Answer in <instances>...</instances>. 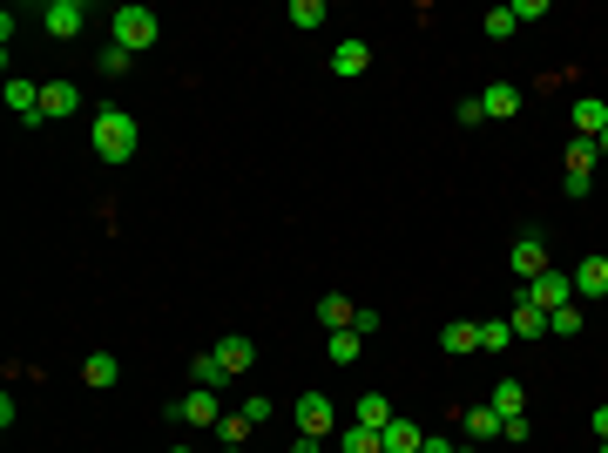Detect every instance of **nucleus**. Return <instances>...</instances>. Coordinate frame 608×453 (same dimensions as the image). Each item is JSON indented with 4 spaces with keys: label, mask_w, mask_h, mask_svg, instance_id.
<instances>
[{
    "label": "nucleus",
    "mask_w": 608,
    "mask_h": 453,
    "mask_svg": "<svg viewBox=\"0 0 608 453\" xmlns=\"http://www.w3.org/2000/svg\"><path fill=\"white\" fill-rule=\"evenodd\" d=\"M88 142H95V156H102L109 170H122V163L136 156L142 129H136V115H129V109H95V129H88Z\"/></svg>",
    "instance_id": "obj_1"
},
{
    "label": "nucleus",
    "mask_w": 608,
    "mask_h": 453,
    "mask_svg": "<svg viewBox=\"0 0 608 453\" xmlns=\"http://www.w3.org/2000/svg\"><path fill=\"white\" fill-rule=\"evenodd\" d=\"M156 34H163V21H156V7H115L109 14V41L115 48H129V55H142V48H156Z\"/></svg>",
    "instance_id": "obj_2"
},
{
    "label": "nucleus",
    "mask_w": 608,
    "mask_h": 453,
    "mask_svg": "<svg viewBox=\"0 0 608 453\" xmlns=\"http://www.w3.org/2000/svg\"><path fill=\"white\" fill-rule=\"evenodd\" d=\"M595 163H602L595 136H568V176H561V190H568V197H588V190H595Z\"/></svg>",
    "instance_id": "obj_3"
},
{
    "label": "nucleus",
    "mask_w": 608,
    "mask_h": 453,
    "mask_svg": "<svg viewBox=\"0 0 608 453\" xmlns=\"http://www.w3.org/2000/svg\"><path fill=\"white\" fill-rule=\"evenodd\" d=\"M507 264H514V278H521V284H534L541 271H554L548 237H541V230H521V237H514V251H507Z\"/></svg>",
    "instance_id": "obj_4"
},
{
    "label": "nucleus",
    "mask_w": 608,
    "mask_h": 453,
    "mask_svg": "<svg viewBox=\"0 0 608 453\" xmlns=\"http://www.w3.org/2000/svg\"><path fill=\"white\" fill-rule=\"evenodd\" d=\"M521 298H527V305H541V312H548V318L561 312V305H581V298H575V278H568L561 264H554V271H541V278L527 284Z\"/></svg>",
    "instance_id": "obj_5"
},
{
    "label": "nucleus",
    "mask_w": 608,
    "mask_h": 453,
    "mask_svg": "<svg viewBox=\"0 0 608 453\" xmlns=\"http://www.w3.org/2000/svg\"><path fill=\"white\" fill-rule=\"evenodd\" d=\"M230 406H223V393H210V386H190V393L169 406V420H183V426H217Z\"/></svg>",
    "instance_id": "obj_6"
},
{
    "label": "nucleus",
    "mask_w": 608,
    "mask_h": 453,
    "mask_svg": "<svg viewBox=\"0 0 608 453\" xmlns=\"http://www.w3.org/2000/svg\"><path fill=\"white\" fill-rule=\"evenodd\" d=\"M298 433H311V440H332V433H338L332 393H304V399H298Z\"/></svg>",
    "instance_id": "obj_7"
},
{
    "label": "nucleus",
    "mask_w": 608,
    "mask_h": 453,
    "mask_svg": "<svg viewBox=\"0 0 608 453\" xmlns=\"http://www.w3.org/2000/svg\"><path fill=\"white\" fill-rule=\"evenodd\" d=\"M41 28L55 34V41H75V34L88 28V7L82 0H48V7H41Z\"/></svg>",
    "instance_id": "obj_8"
},
{
    "label": "nucleus",
    "mask_w": 608,
    "mask_h": 453,
    "mask_svg": "<svg viewBox=\"0 0 608 453\" xmlns=\"http://www.w3.org/2000/svg\"><path fill=\"white\" fill-rule=\"evenodd\" d=\"M7 109H14V122L41 129V82H28V75H7Z\"/></svg>",
    "instance_id": "obj_9"
},
{
    "label": "nucleus",
    "mask_w": 608,
    "mask_h": 453,
    "mask_svg": "<svg viewBox=\"0 0 608 453\" xmlns=\"http://www.w3.org/2000/svg\"><path fill=\"white\" fill-rule=\"evenodd\" d=\"M575 298H608V251H595V257H581L575 271Z\"/></svg>",
    "instance_id": "obj_10"
},
{
    "label": "nucleus",
    "mask_w": 608,
    "mask_h": 453,
    "mask_svg": "<svg viewBox=\"0 0 608 453\" xmlns=\"http://www.w3.org/2000/svg\"><path fill=\"white\" fill-rule=\"evenodd\" d=\"M75 109H82L75 82H41V122H68Z\"/></svg>",
    "instance_id": "obj_11"
},
{
    "label": "nucleus",
    "mask_w": 608,
    "mask_h": 453,
    "mask_svg": "<svg viewBox=\"0 0 608 453\" xmlns=\"http://www.w3.org/2000/svg\"><path fill=\"white\" fill-rule=\"evenodd\" d=\"M392 420H399V413H392V399H386V393H359V399H352V426H372V433H386Z\"/></svg>",
    "instance_id": "obj_12"
},
{
    "label": "nucleus",
    "mask_w": 608,
    "mask_h": 453,
    "mask_svg": "<svg viewBox=\"0 0 608 453\" xmlns=\"http://www.w3.org/2000/svg\"><path fill=\"white\" fill-rule=\"evenodd\" d=\"M318 325H325V332H352V325H359V305H352L345 291H325V298H318Z\"/></svg>",
    "instance_id": "obj_13"
},
{
    "label": "nucleus",
    "mask_w": 608,
    "mask_h": 453,
    "mask_svg": "<svg viewBox=\"0 0 608 453\" xmlns=\"http://www.w3.org/2000/svg\"><path fill=\"white\" fill-rule=\"evenodd\" d=\"M507 325H514V339H548V312L527 305L521 291H514V305H507Z\"/></svg>",
    "instance_id": "obj_14"
},
{
    "label": "nucleus",
    "mask_w": 608,
    "mask_h": 453,
    "mask_svg": "<svg viewBox=\"0 0 608 453\" xmlns=\"http://www.w3.org/2000/svg\"><path fill=\"white\" fill-rule=\"evenodd\" d=\"M521 102H527V95H521L514 82H494L487 95H480V109H487V122H514V115H521Z\"/></svg>",
    "instance_id": "obj_15"
},
{
    "label": "nucleus",
    "mask_w": 608,
    "mask_h": 453,
    "mask_svg": "<svg viewBox=\"0 0 608 453\" xmlns=\"http://www.w3.org/2000/svg\"><path fill=\"white\" fill-rule=\"evenodd\" d=\"M568 122H575V136H602V129H608V102H602V95H575Z\"/></svg>",
    "instance_id": "obj_16"
},
{
    "label": "nucleus",
    "mask_w": 608,
    "mask_h": 453,
    "mask_svg": "<svg viewBox=\"0 0 608 453\" xmlns=\"http://www.w3.org/2000/svg\"><path fill=\"white\" fill-rule=\"evenodd\" d=\"M210 352H217V359H223V372H230V379H237V372H250V366H257V345H250L244 332H230V339H217V345H210Z\"/></svg>",
    "instance_id": "obj_17"
},
{
    "label": "nucleus",
    "mask_w": 608,
    "mask_h": 453,
    "mask_svg": "<svg viewBox=\"0 0 608 453\" xmlns=\"http://www.w3.org/2000/svg\"><path fill=\"white\" fill-rule=\"evenodd\" d=\"M379 440H386V453H419V447H426V426L399 413V420H392L386 433H379Z\"/></svg>",
    "instance_id": "obj_18"
},
{
    "label": "nucleus",
    "mask_w": 608,
    "mask_h": 453,
    "mask_svg": "<svg viewBox=\"0 0 608 453\" xmlns=\"http://www.w3.org/2000/svg\"><path fill=\"white\" fill-rule=\"evenodd\" d=\"M440 345L453 352V359H460V352H480V318H453V325L440 332Z\"/></svg>",
    "instance_id": "obj_19"
},
{
    "label": "nucleus",
    "mask_w": 608,
    "mask_h": 453,
    "mask_svg": "<svg viewBox=\"0 0 608 453\" xmlns=\"http://www.w3.org/2000/svg\"><path fill=\"white\" fill-rule=\"evenodd\" d=\"M82 379L102 393V386H115V379H122V359H115V352H88V359H82Z\"/></svg>",
    "instance_id": "obj_20"
},
{
    "label": "nucleus",
    "mask_w": 608,
    "mask_h": 453,
    "mask_svg": "<svg viewBox=\"0 0 608 453\" xmlns=\"http://www.w3.org/2000/svg\"><path fill=\"white\" fill-rule=\"evenodd\" d=\"M460 420H467L473 447H487V440H500V426H507V420H500V413H494V406H467V413H460Z\"/></svg>",
    "instance_id": "obj_21"
},
{
    "label": "nucleus",
    "mask_w": 608,
    "mask_h": 453,
    "mask_svg": "<svg viewBox=\"0 0 608 453\" xmlns=\"http://www.w3.org/2000/svg\"><path fill=\"white\" fill-rule=\"evenodd\" d=\"M372 68V48L365 41H338L332 48V75H365Z\"/></svg>",
    "instance_id": "obj_22"
},
{
    "label": "nucleus",
    "mask_w": 608,
    "mask_h": 453,
    "mask_svg": "<svg viewBox=\"0 0 608 453\" xmlns=\"http://www.w3.org/2000/svg\"><path fill=\"white\" fill-rule=\"evenodd\" d=\"M332 440H338V453H386V440H379L372 426H338Z\"/></svg>",
    "instance_id": "obj_23"
},
{
    "label": "nucleus",
    "mask_w": 608,
    "mask_h": 453,
    "mask_svg": "<svg viewBox=\"0 0 608 453\" xmlns=\"http://www.w3.org/2000/svg\"><path fill=\"white\" fill-rule=\"evenodd\" d=\"M359 352H365L359 332H325V359L332 366H359Z\"/></svg>",
    "instance_id": "obj_24"
},
{
    "label": "nucleus",
    "mask_w": 608,
    "mask_h": 453,
    "mask_svg": "<svg viewBox=\"0 0 608 453\" xmlns=\"http://www.w3.org/2000/svg\"><path fill=\"white\" fill-rule=\"evenodd\" d=\"M190 379H196V386H210V393H223V386H230V372H223L217 352H196V359H190Z\"/></svg>",
    "instance_id": "obj_25"
},
{
    "label": "nucleus",
    "mask_w": 608,
    "mask_h": 453,
    "mask_svg": "<svg viewBox=\"0 0 608 453\" xmlns=\"http://www.w3.org/2000/svg\"><path fill=\"white\" fill-rule=\"evenodd\" d=\"M487 406H494L500 420H514V413H527V386H521V379H500V386H494V399H487Z\"/></svg>",
    "instance_id": "obj_26"
},
{
    "label": "nucleus",
    "mask_w": 608,
    "mask_h": 453,
    "mask_svg": "<svg viewBox=\"0 0 608 453\" xmlns=\"http://www.w3.org/2000/svg\"><path fill=\"white\" fill-rule=\"evenodd\" d=\"M250 433H257V426H250V420H244V406H230V413H223V420H217V440H223V447H230V453L244 447Z\"/></svg>",
    "instance_id": "obj_27"
},
{
    "label": "nucleus",
    "mask_w": 608,
    "mask_h": 453,
    "mask_svg": "<svg viewBox=\"0 0 608 453\" xmlns=\"http://www.w3.org/2000/svg\"><path fill=\"white\" fill-rule=\"evenodd\" d=\"M298 34H311V28H325V0H291V14H284Z\"/></svg>",
    "instance_id": "obj_28"
},
{
    "label": "nucleus",
    "mask_w": 608,
    "mask_h": 453,
    "mask_svg": "<svg viewBox=\"0 0 608 453\" xmlns=\"http://www.w3.org/2000/svg\"><path fill=\"white\" fill-rule=\"evenodd\" d=\"M500 345H514V325H507V312H500V318H480V352H500Z\"/></svg>",
    "instance_id": "obj_29"
},
{
    "label": "nucleus",
    "mask_w": 608,
    "mask_h": 453,
    "mask_svg": "<svg viewBox=\"0 0 608 453\" xmlns=\"http://www.w3.org/2000/svg\"><path fill=\"white\" fill-rule=\"evenodd\" d=\"M521 28V21H514V7H507V0H500L494 14H487V21H480V34H487V41H507V34Z\"/></svg>",
    "instance_id": "obj_30"
},
{
    "label": "nucleus",
    "mask_w": 608,
    "mask_h": 453,
    "mask_svg": "<svg viewBox=\"0 0 608 453\" xmlns=\"http://www.w3.org/2000/svg\"><path fill=\"white\" fill-rule=\"evenodd\" d=\"M575 332H581V305H561L548 318V339H575Z\"/></svg>",
    "instance_id": "obj_31"
},
{
    "label": "nucleus",
    "mask_w": 608,
    "mask_h": 453,
    "mask_svg": "<svg viewBox=\"0 0 608 453\" xmlns=\"http://www.w3.org/2000/svg\"><path fill=\"white\" fill-rule=\"evenodd\" d=\"M244 420H250V426H271V420H277V399H271V393H250V399H244Z\"/></svg>",
    "instance_id": "obj_32"
},
{
    "label": "nucleus",
    "mask_w": 608,
    "mask_h": 453,
    "mask_svg": "<svg viewBox=\"0 0 608 453\" xmlns=\"http://www.w3.org/2000/svg\"><path fill=\"white\" fill-rule=\"evenodd\" d=\"M500 440H507V447H527V440H534V420H527V413H514V420L500 426Z\"/></svg>",
    "instance_id": "obj_33"
},
{
    "label": "nucleus",
    "mask_w": 608,
    "mask_h": 453,
    "mask_svg": "<svg viewBox=\"0 0 608 453\" xmlns=\"http://www.w3.org/2000/svg\"><path fill=\"white\" fill-rule=\"evenodd\" d=\"M129 68H136V55H129V48H102V75H129Z\"/></svg>",
    "instance_id": "obj_34"
},
{
    "label": "nucleus",
    "mask_w": 608,
    "mask_h": 453,
    "mask_svg": "<svg viewBox=\"0 0 608 453\" xmlns=\"http://www.w3.org/2000/svg\"><path fill=\"white\" fill-rule=\"evenodd\" d=\"M453 115H460V129H480V122H487V109H480V95H467V102H460Z\"/></svg>",
    "instance_id": "obj_35"
},
{
    "label": "nucleus",
    "mask_w": 608,
    "mask_h": 453,
    "mask_svg": "<svg viewBox=\"0 0 608 453\" xmlns=\"http://www.w3.org/2000/svg\"><path fill=\"white\" fill-rule=\"evenodd\" d=\"M507 7H514V21H541L548 14V0H507Z\"/></svg>",
    "instance_id": "obj_36"
},
{
    "label": "nucleus",
    "mask_w": 608,
    "mask_h": 453,
    "mask_svg": "<svg viewBox=\"0 0 608 453\" xmlns=\"http://www.w3.org/2000/svg\"><path fill=\"white\" fill-rule=\"evenodd\" d=\"M588 426H595V440H608V406H595V413H588Z\"/></svg>",
    "instance_id": "obj_37"
},
{
    "label": "nucleus",
    "mask_w": 608,
    "mask_h": 453,
    "mask_svg": "<svg viewBox=\"0 0 608 453\" xmlns=\"http://www.w3.org/2000/svg\"><path fill=\"white\" fill-rule=\"evenodd\" d=\"M291 453H325V440H311V433H298V440H291Z\"/></svg>",
    "instance_id": "obj_38"
},
{
    "label": "nucleus",
    "mask_w": 608,
    "mask_h": 453,
    "mask_svg": "<svg viewBox=\"0 0 608 453\" xmlns=\"http://www.w3.org/2000/svg\"><path fill=\"white\" fill-rule=\"evenodd\" d=\"M419 453H453V440H440V433H426V447Z\"/></svg>",
    "instance_id": "obj_39"
},
{
    "label": "nucleus",
    "mask_w": 608,
    "mask_h": 453,
    "mask_svg": "<svg viewBox=\"0 0 608 453\" xmlns=\"http://www.w3.org/2000/svg\"><path fill=\"white\" fill-rule=\"evenodd\" d=\"M595 149H602V163H608V129H602V136H595Z\"/></svg>",
    "instance_id": "obj_40"
},
{
    "label": "nucleus",
    "mask_w": 608,
    "mask_h": 453,
    "mask_svg": "<svg viewBox=\"0 0 608 453\" xmlns=\"http://www.w3.org/2000/svg\"><path fill=\"white\" fill-rule=\"evenodd\" d=\"M169 453H196V447H169Z\"/></svg>",
    "instance_id": "obj_41"
},
{
    "label": "nucleus",
    "mask_w": 608,
    "mask_h": 453,
    "mask_svg": "<svg viewBox=\"0 0 608 453\" xmlns=\"http://www.w3.org/2000/svg\"><path fill=\"white\" fill-rule=\"evenodd\" d=\"M453 453H480V447H453Z\"/></svg>",
    "instance_id": "obj_42"
},
{
    "label": "nucleus",
    "mask_w": 608,
    "mask_h": 453,
    "mask_svg": "<svg viewBox=\"0 0 608 453\" xmlns=\"http://www.w3.org/2000/svg\"><path fill=\"white\" fill-rule=\"evenodd\" d=\"M602 453H608V440H602Z\"/></svg>",
    "instance_id": "obj_43"
}]
</instances>
